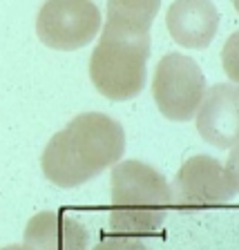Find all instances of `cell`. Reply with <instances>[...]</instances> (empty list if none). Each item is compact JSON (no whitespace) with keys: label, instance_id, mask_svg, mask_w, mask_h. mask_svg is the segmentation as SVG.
Instances as JSON below:
<instances>
[{"label":"cell","instance_id":"cell-1","mask_svg":"<svg viewBox=\"0 0 239 250\" xmlns=\"http://www.w3.org/2000/svg\"><path fill=\"white\" fill-rule=\"evenodd\" d=\"M125 132L119 121L101 112L74 116L52 136L43 152L45 179L58 188H76L121 161Z\"/></svg>","mask_w":239,"mask_h":250},{"label":"cell","instance_id":"cell-2","mask_svg":"<svg viewBox=\"0 0 239 250\" xmlns=\"http://www.w3.org/2000/svg\"><path fill=\"white\" fill-rule=\"evenodd\" d=\"M109 192V230L114 234L112 241L105 239L109 246H141L139 237L161 228L172 206V190L166 177L136 159L112 166Z\"/></svg>","mask_w":239,"mask_h":250},{"label":"cell","instance_id":"cell-3","mask_svg":"<svg viewBox=\"0 0 239 250\" xmlns=\"http://www.w3.org/2000/svg\"><path fill=\"white\" fill-rule=\"evenodd\" d=\"M150 31L105 22L101 41L89 56V78L109 101H130L146 87Z\"/></svg>","mask_w":239,"mask_h":250},{"label":"cell","instance_id":"cell-4","mask_svg":"<svg viewBox=\"0 0 239 250\" xmlns=\"http://www.w3.org/2000/svg\"><path fill=\"white\" fill-rule=\"evenodd\" d=\"M172 201L179 210H199L228 206L237 194V172L235 156L228 166L219 163L215 156H190L179 167L172 183Z\"/></svg>","mask_w":239,"mask_h":250},{"label":"cell","instance_id":"cell-5","mask_svg":"<svg viewBox=\"0 0 239 250\" xmlns=\"http://www.w3.org/2000/svg\"><path fill=\"white\" fill-rule=\"evenodd\" d=\"M206 94L201 67L186 54H166L152 78V96L168 121H190Z\"/></svg>","mask_w":239,"mask_h":250},{"label":"cell","instance_id":"cell-6","mask_svg":"<svg viewBox=\"0 0 239 250\" xmlns=\"http://www.w3.org/2000/svg\"><path fill=\"white\" fill-rule=\"evenodd\" d=\"M101 29V11L94 0H45L36 18L43 45L58 52H76L89 45Z\"/></svg>","mask_w":239,"mask_h":250},{"label":"cell","instance_id":"cell-7","mask_svg":"<svg viewBox=\"0 0 239 250\" xmlns=\"http://www.w3.org/2000/svg\"><path fill=\"white\" fill-rule=\"evenodd\" d=\"M197 132L206 143L228 150L239 134V92L233 83H217L206 89L197 107Z\"/></svg>","mask_w":239,"mask_h":250},{"label":"cell","instance_id":"cell-8","mask_svg":"<svg viewBox=\"0 0 239 250\" xmlns=\"http://www.w3.org/2000/svg\"><path fill=\"white\" fill-rule=\"evenodd\" d=\"M219 18L221 16L210 0H174L168 9L166 27L177 45L203 49L217 36Z\"/></svg>","mask_w":239,"mask_h":250},{"label":"cell","instance_id":"cell-9","mask_svg":"<svg viewBox=\"0 0 239 250\" xmlns=\"http://www.w3.org/2000/svg\"><path fill=\"white\" fill-rule=\"evenodd\" d=\"M25 246L29 248H87V230L76 219L58 212H41L27 224Z\"/></svg>","mask_w":239,"mask_h":250},{"label":"cell","instance_id":"cell-10","mask_svg":"<svg viewBox=\"0 0 239 250\" xmlns=\"http://www.w3.org/2000/svg\"><path fill=\"white\" fill-rule=\"evenodd\" d=\"M161 0H108V21L139 31H150Z\"/></svg>","mask_w":239,"mask_h":250}]
</instances>
